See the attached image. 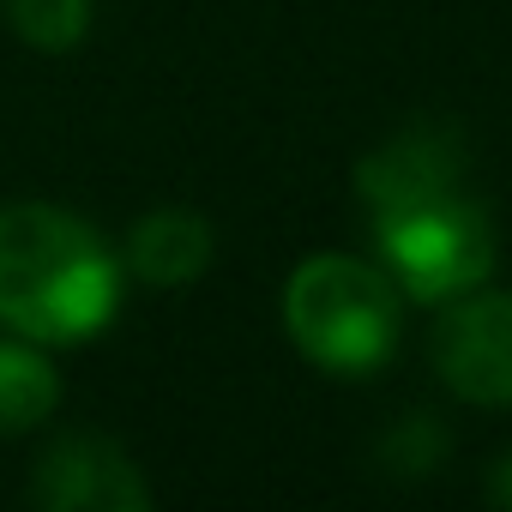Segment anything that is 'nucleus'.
I'll list each match as a JSON object with an SVG mask.
<instances>
[{
	"label": "nucleus",
	"instance_id": "423d86ee",
	"mask_svg": "<svg viewBox=\"0 0 512 512\" xmlns=\"http://www.w3.org/2000/svg\"><path fill=\"white\" fill-rule=\"evenodd\" d=\"M458 175H464V139H458V127L416 121V127L392 133L386 145H374L362 157L356 187H362L368 211L386 217V211H404V205L458 193Z\"/></svg>",
	"mask_w": 512,
	"mask_h": 512
},
{
	"label": "nucleus",
	"instance_id": "9b49d317",
	"mask_svg": "<svg viewBox=\"0 0 512 512\" xmlns=\"http://www.w3.org/2000/svg\"><path fill=\"white\" fill-rule=\"evenodd\" d=\"M488 494H494V500H506V506H512V458H500V470H494V476H488Z\"/></svg>",
	"mask_w": 512,
	"mask_h": 512
},
{
	"label": "nucleus",
	"instance_id": "7ed1b4c3",
	"mask_svg": "<svg viewBox=\"0 0 512 512\" xmlns=\"http://www.w3.org/2000/svg\"><path fill=\"white\" fill-rule=\"evenodd\" d=\"M380 253L392 278L416 296V302H452L464 290H476L494 266V229L482 217V205L440 193L404 211L380 217Z\"/></svg>",
	"mask_w": 512,
	"mask_h": 512
},
{
	"label": "nucleus",
	"instance_id": "f03ea898",
	"mask_svg": "<svg viewBox=\"0 0 512 512\" xmlns=\"http://www.w3.org/2000/svg\"><path fill=\"white\" fill-rule=\"evenodd\" d=\"M284 326L308 362L332 374H368L386 362L398 338L392 278L350 253H314L284 290Z\"/></svg>",
	"mask_w": 512,
	"mask_h": 512
},
{
	"label": "nucleus",
	"instance_id": "9d476101",
	"mask_svg": "<svg viewBox=\"0 0 512 512\" xmlns=\"http://www.w3.org/2000/svg\"><path fill=\"white\" fill-rule=\"evenodd\" d=\"M440 452H446V434H440L428 416H410V422H398V428L386 434V464H392V470H404V476H416V470L440 464Z\"/></svg>",
	"mask_w": 512,
	"mask_h": 512
},
{
	"label": "nucleus",
	"instance_id": "6e6552de",
	"mask_svg": "<svg viewBox=\"0 0 512 512\" xmlns=\"http://www.w3.org/2000/svg\"><path fill=\"white\" fill-rule=\"evenodd\" d=\"M55 404H61L55 368H49L37 350L0 338V434H25V428H37Z\"/></svg>",
	"mask_w": 512,
	"mask_h": 512
},
{
	"label": "nucleus",
	"instance_id": "0eeeda50",
	"mask_svg": "<svg viewBox=\"0 0 512 512\" xmlns=\"http://www.w3.org/2000/svg\"><path fill=\"white\" fill-rule=\"evenodd\" d=\"M127 260L145 284H193L205 266H211V223L199 211H151L133 223V241H127Z\"/></svg>",
	"mask_w": 512,
	"mask_h": 512
},
{
	"label": "nucleus",
	"instance_id": "39448f33",
	"mask_svg": "<svg viewBox=\"0 0 512 512\" xmlns=\"http://www.w3.org/2000/svg\"><path fill=\"white\" fill-rule=\"evenodd\" d=\"M440 380L470 404L512 410V296H470L434 332Z\"/></svg>",
	"mask_w": 512,
	"mask_h": 512
},
{
	"label": "nucleus",
	"instance_id": "f257e3e1",
	"mask_svg": "<svg viewBox=\"0 0 512 512\" xmlns=\"http://www.w3.org/2000/svg\"><path fill=\"white\" fill-rule=\"evenodd\" d=\"M121 272L103 235L61 205H0V326L31 344H85L109 326Z\"/></svg>",
	"mask_w": 512,
	"mask_h": 512
},
{
	"label": "nucleus",
	"instance_id": "20e7f679",
	"mask_svg": "<svg viewBox=\"0 0 512 512\" xmlns=\"http://www.w3.org/2000/svg\"><path fill=\"white\" fill-rule=\"evenodd\" d=\"M31 500L55 506V512H139V506H151V488L115 440L67 434L37 458Z\"/></svg>",
	"mask_w": 512,
	"mask_h": 512
},
{
	"label": "nucleus",
	"instance_id": "1a4fd4ad",
	"mask_svg": "<svg viewBox=\"0 0 512 512\" xmlns=\"http://www.w3.org/2000/svg\"><path fill=\"white\" fill-rule=\"evenodd\" d=\"M31 49H73L91 25V0H7Z\"/></svg>",
	"mask_w": 512,
	"mask_h": 512
}]
</instances>
